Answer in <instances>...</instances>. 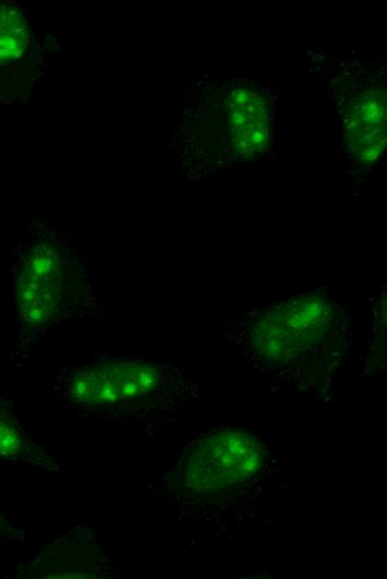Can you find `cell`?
<instances>
[{
	"label": "cell",
	"instance_id": "5b68a950",
	"mask_svg": "<svg viewBox=\"0 0 387 579\" xmlns=\"http://www.w3.org/2000/svg\"><path fill=\"white\" fill-rule=\"evenodd\" d=\"M26 13L17 6L0 3V70L14 67L26 57L30 45Z\"/></svg>",
	"mask_w": 387,
	"mask_h": 579
},
{
	"label": "cell",
	"instance_id": "7a4b0ae2",
	"mask_svg": "<svg viewBox=\"0 0 387 579\" xmlns=\"http://www.w3.org/2000/svg\"><path fill=\"white\" fill-rule=\"evenodd\" d=\"M70 406L96 414H135L182 399L183 377L172 365L143 359L93 357L56 376Z\"/></svg>",
	"mask_w": 387,
	"mask_h": 579
},
{
	"label": "cell",
	"instance_id": "277c9868",
	"mask_svg": "<svg viewBox=\"0 0 387 579\" xmlns=\"http://www.w3.org/2000/svg\"><path fill=\"white\" fill-rule=\"evenodd\" d=\"M333 318V307L320 296H301L275 306L252 324V351L272 365L312 361L329 337Z\"/></svg>",
	"mask_w": 387,
	"mask_h": 579
},
{
	"label": "cell",
	"instance_id": "3957f363",
	"mask_svg": "<svg viewBox=\"0 0 387 579\" xmlns=\"http://www.w3.org/2000/svg\"><path fill=\"white\" fill-rule=\"evenodd\" d=\"M264 460V448L255 435L227 428L195 442L178 464V477L189 493L214 498L248 485Z\"/></svg>",
	"mask_w": 387,
	"mask_h": 579
},
{
	"label": "cell",
	"instance_id": "6da1fadb",
	"mask_svg": "<svg viewBox=\"0 0 387 579\" xmlns=\"http://www.w3.org/2000/svg\"><path fill=\"white\" fill-rule=\"evenodd\" d=\"M13 301L21 324L33 330L95 315L99 308L92 272L56 236H32L21 246Z\"/></svg>",
	"mask_w": 387,
	"mask_h": 579
},
{
	"label": "cell",
	"instance_id": "8992f818",
	"mask_svg": "<svg viewBox=\"0 0 387 579\" xmlns=\"http://www.w3.org/2000/svg\"><path fill=\"white\" fill-rule=\"evenodd\" d=\"M0 459L22 460L51 465V459L24 431L10 408L0 398Z\"/></svg>",
	"mask_w": 387,
	"mask_h": 579
}]
</instances>
